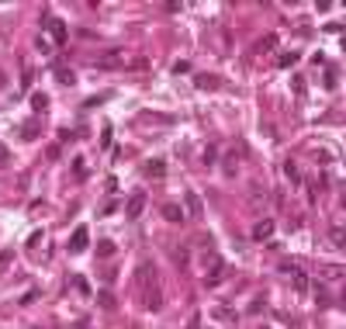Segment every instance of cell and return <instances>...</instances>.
<instances>
[{"instance_id": "1", "label": "cell", "mask_w": 346, "mask_h": 329, "mask_svg": "<svg viewBox=\"0 0 346 329\" xmlns=\"http://www.w3.org/2000/svg\"><path fill=\"white\" fill-rule=\"evenodd\" d=\"M222 277H225L222 256H218V253H208V256H204V281H208V284H218Z\"/></svg>"}, {"instance_id": "2", "label": "cell", "mask_w": 346, "mask_h": 329, "mask_svg": "<svg viewBox=\"0 0 346 329\" xmlns=\"http://www.w3.org/2000/svg\"><path fill=\"white\" fill-rule=\"evenodd\" d=\"M146 212V191H132V198L125 201V218H142Z\"/></svg>"}, {"instance_id": "3", "label": "cell", "mask_w": 346, "mask_h": 329, "mask_svg": "<svg viewBox=\"0 0 346 329\" xmlns=\"http://www.w3.org/2000/svg\"><path fill=\"white\" fill-rule=\"evenodd\" d=\"M121 62H125V52H121V49H111V52H104V56L94 59L97 70H118Z\"/></svg>"}, {"instance_id": "4", "label": "cell", "mask_w": 346, "mask_h": 329, "mask_svg": "<svg viewBox=\"0 0 346 329\" xmlns=\"http://www.w3.org/2000/svg\"><path fill=\"white\" fill-rule=\"evenodd\" d=\"M45 28H49V35L56 39V45H66L70 31H66V21H62V18H49V21H45Z\"/></svg>"}, {"instance_id": "5", "label": "cell", "mask_w": 346, "mask_h": 329, "mask_svg": "<svg viewBox=\"0 0 346 329\" xmlns=\"http://www.w3.org/2000/svg\"><path fill=\"white\" fill-rule=\"evenodd\" d=\"M87 246H90V233H87V225L73 229V236H70V253H83Z\"/></svg>"}, {"instance_id": "6", "label": "cell", "mask_w": 346, "mask_h": 329, "mask_svg": "<svg viewBox=\"0 0 346 329\" xmlns=\"http://www.w3.org/2000/svg\"><path fill=\"white\" fill-rule=\"evenodd\" d=\"M184 205H187V215H191V218H201V215H204V205H201L197 191H184Z\"/></svg>"}, {"instance_id": "7", "label": "cell", "mask_w": 346, "mask_h": 329, "mask_svg": "<svg viewBox=\"0 0 346 329\" xmlns=\"http://www.w3.org/2000/svg\"><path fill=\"white\" fill-rule=\"evenodd\" d=\"M288 274H291V284H294V291H298V298H305V294H308V277H305V271L288 267Z\"/></svg>"}, {"instance_id": "8", "label": "cell", "mask_w": 346, "mask_h": 329, "mask_svg": "<svg viewBox=\"0 0 346 329\" xmlns=\"http://www.w3.org/2000/svg\"><path fill=\"white\" fill-rule=\"evenodd\" d=\"M270 236H273V222H270V218H263V222H256V225H253V239H260V243H263V239H270Z\"/></svg>"}, {"instance_id": "9", "label": "cell", "mask_w": 346, "mask_h": 329, "mask_svg": "<svg viewBox=\"0 0 346 329\" xmlns=\"http://www.w3.org/2000/svg\"><path fill=\"white\" fill-rule=\"evenodd\" d=\"M159 212H163V218H166V222H184V218H187V215H184V208H180V205H163Z\"/></svg>"}, {"instance_id": "10", "label": "cell", "mask_w": 346, "mask_h": 329, "mask_svg": "<svg viewBox=\"0 0 346 329\" xmlns=\"http://www.w3.org/2000/svg\"><path fill=\"white\" fill-rule=\"evenodd\" d=\"M194 87H197V90H218V77H208V73H201V77L194 80Z\"/></svg>"}, {"instance_id": "11", "label": "cell", "mask_w": 346, "mask_h": 329, "mask_svg": "<svg viewBox=\"0 0 346 329\" xmlns=\"http://www.w3.org/2000/svg\"><path fill=\"white\" fill-rule=\"evenodd\" d=\"M163 174H166V163H163V159H153V163H146V177H153V180H159Z\"/></svg>"}, {"instance_id": "12", "label": "cell", "mask_w": 346, "mask_h": 329, "mask_svg": "<svg viewBox=\"0 0 346 329\" xmlns=\"http://www.w3.org/2000/svg\"><path fill=\"white\" fill-rule=\"evenodd\" d=\"M11 264H14V250H11V246H4V250H0V274L11 271Z\"/></svg>"}, {"instance_id": "13", "label": "cell", "mask_w": 346, "mask_h": 329, "mask_svg": "<svg viewBox=\"0 0 346 329\" xmlns=\"http://www.w3.org/2000/svg\"><path fill=\"white\" fill-rule=\"evenodd\" d=\"M21 87H24V90L31 87V62H28V59H21Z\"/></svg>"}, {"instance_id": "14", "label": "cell", "mask_w": 346, "mask_h": 329, "mask_svg": "<svg viewBox=\"0 0 346 329\" xmlns=\"http://www.w3.org/2000/svg\"><path fill=\"white\" fill-rule=\"evenodd\" d=\"M294 62H298V52H281V56H277V66H281V70H288Z\"/></svg>"}, {"instance_id": "15", "label": "cell", "mask_w": 346, "mask_h": 329, "mask_svg": "<svg viewBox=\"0 0 346 329\" xmlns=\"http://www.w3.org/2000/svg\"><path fill=\"white\" fill-rule=\"evenodd\" d=\"M56 77H59V83H66V87H70V83H77V77H73L66 66H56Z\"/></svg>"}, {"instance_id": "16", "label": "cell", "mask_w": 346, "mask_h": 329, "mask_svg": "<svg viewBox=\"0 0 346 329\" xmlns=\"http://www.w3.org/2000/svg\"><path fill=\"white\" fill-rule=\"evenodd\" d=\"M31 108L35 111H45L49 108V94H31Z\"/></svg>"}, {"instance_id": "17", "label": "cell", "mask_w": 346, "mask_h": 329, "mask_svg": "<svg viewBox=\"0 0 346 329\" xmlns=\"http://www.w3.org/2000/svg\"><path fill=\"white\" fill-rule=\"evenodd\" d=\"M111 253H115V243L111 239H100L97 243V256H111Z\"/></svg>"}, {"instance_id": "18", "label": "cell", "mask_w": 346, "mask_h": 329, "mask_svg": "<svg viewBox=\"0 0 346 329\" xmlns=\"http://www.w3.org/2000/svg\"><path fill=\"white\" fill-rule=\"evenodd\" d=\"M284 174H288V180H291V184H298V180H301V174H298V167H294L291 159L284 163Z\"/></svg>"}, {"instance_id": "19", "label": "cell", "mask_w": 346, "mask_h": 329, "mask_svg": "<svg viewBox=\"0 0 346 329\" xmlns=\"http://www.w3.org/2000/svg\"><path fill=\"white\" fill-rule=\"evenodd\" d=\"M326 277L329 281H339V277H346V267H326Z\"/></svg>"}, {"instance_id": "20", "label": "cell", "mask_w": 346, "mask_h": 329, "mask_svg": "<svg viewBox=\"0 0 346 329\" xmlns=\"http://www.w3.org/2000/svg\"><path fill=\"white\" fill-rule=\"evenodd\" d=\"M21 132H24V139H35V136H39V121H28Z\"/></svg>"}, {"instance_id": "21", "label": "cell", "mask_w": 346, "mask_h": 329, "mask_svg": "<svg viewBox=\"0 0 346 329\" xmlns=\"http://www.w3.org/2000/svg\"><path fill=\"white\" fill-rule=\"evenodd\" d=\"M273 45H277V35H267V39L260 42V52H270V49H273Z\"/></svg>"}, {"instance_id": "22", "label": "cell", "mask_w": 346, "mask_h": 329, "mask_svg": "<svg viewBox=\"0 0 346 329\" xmlns=\"http://www.w3.org/2000/svg\"><path fill=\"white\" fill-rule=\"evenodd\" d=\"M73 170H77V177H87V159H73Z\"/></svg>"}, {"instance_id": "23", "label": "cell", "mask_w": 346, "mask_h": 329, "mask_svg": "<svg viewBox=\"0 0 346 329\" xmlns=\"http://www.w3.org/2000/svg\"><path fill=\"white\" fill-rule=\"evenodd\" d=\"M291 80H294V94L301 97V94H305V77H291Z\"/></svg>"}, {"instance_id": "24", "label": "cell", "mask_w": 346, "mask_h": 329, "mask_svg": "<svg viewBox=\"0 0 346 329\" xmlns=\"http://www.w3.org/2000/svg\"><path fill=\"white\" fill-rule=\"evenodd\" d=\"M201 159H204V167H212V163H215V146H208V149H204V156H201Z\"/></svg>"}, {"instance_id": "25", "label": "cell", "mask_w": 346, "mask_h": 329, "mask_svg": "<svg viewBox=\"0 0 346 329\" xmlns=\"http://www.w3.org/2000/svg\"><path fill=\"white\" fill-rule=\"evenodd\" d=\"M332 239H336V243H346V233L343 229H332Z\"/></svg>"}, {"instance_id": "26", "label": "cell", "mask_w": 346, "mask_h": 329, "mask_svg": "<svg viewBox=\"0 0 346 329\" xmlns=\"http://www.w3.org/2000/svg\"><path fill=\"white\" fill-rule=\"evenodd\" d=\"M7 159H11V156H7V149H4V146H0V167H4V163H7Z\"/></svg>"}, {"instance_id": "27", "label": "cell", "mask_w": 346, "mask_h": 329, "mask_svg": "<svg viewBox=\"0 0 346 329\" xmlns=\"http://www.w3.org/2000/svg\"><path fill=\"white\" fill-rule=\"evenodd\" d=\"M343 208H346V201H343Z\"/></svg>"}, {"instance_id": "28", "label": "cell", "mask_w": 346, "mask_h": 329, "mask_svg": "<svg viewBox=\"0 0 346 329\" xmlns=\"http://www.w3.org/2000/svg\"><path fill=\"white\" fill-rule=\"evenodd\" d=\"M343 302H346V294H343Z\"/></svg>"}, {"instance_id": "29", "label": "cell", "mask_w": 346, "mask_h": 329, "mask_svg": "<svg viewBox=\"0 0 346 329\" xmlns=\"http://www.w3.org/2000/svg\"><path fill=\"white\" fill-rule=\"evenodd\" d=\"M263 329H267V326H263Z\"/></svg>"}]
</instances>
